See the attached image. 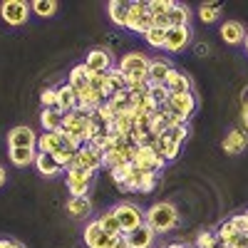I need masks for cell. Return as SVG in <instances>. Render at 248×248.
Masks as SVG:
<instances>
[{
	"mask_svg": "<svg viewBox=\"0 0 248 248\" xmlns=\"http://www.w3.org/2000/svg\"><path fill=\"white\" fill-rule=\"evenodd\" d=\"M144 223H147L154 233H167V231L176 229V223H179V211H176L174 203L159 201V203H154L152 209L147 211V216H144Z\"/></svg>",
	"mask_w": 248,
	"mask_h": 248,
	"instance_id": "1",
	"label": "cell"
},
{
	"mask_svg": "<svg viewBox=\"0 0 248 248\" xmlns=\"http://www.w3.org/2000/svg\"><path fill=\"white\" fill-rule=\"evenodd\" d=\"M161 109L167 114H174L181 122H189L191 114L196 112V97L191 92H181V94H169V99L161 105Z\"/></svg>",
	"mask_w": 248,
	"mask_h": 248,
	"instance_id": "2",
	"label": "cell"
},
{
	"mask_svg": "<svg viewBox=\"0 0 248 248\" xmlns=\"http://www.w3.org/2000/svg\"><path fill=\"white\" fill-rule=\"evenodd\" d=\"M112 211H114V216L122 226V236H129L134 229H139V226L144 223V216H147V214H141V209L137 203H129V201L117 203Z\"/></svg>",
	"mask_w": 248,
	"mask_h": 248,
	"instance_id": "3",
	"label": "cell"
},
{
	"mask_svg": "<svg viewBox=\"0 0 248 248\" xmlns=\"http://www.w3.org/2000/svg\"><path fill=\"white\" fill-rule=\"evenodd\" d=\"M149 28H154V15H152L149 3L147 0H134L132 10H129V17H127V30H132L137 35H144Z\"/></svg>",
	"mask_w": 248,
	"mask_h": 248,
	"instance_id": "4",
	"label": "cell"
},
{
	"mask_svg": "<svg viewBox=\"0 0 248 248\" xmlns=\"http://www.w3.org/2000/svg\"><path fill=\"white\" fill-rule=\"evenodd\" d=\"M156 184V174L154 171H144L139 167L132 164V171H129V179L124 181L119 189L122 191H139V194H149Z\"/></svg>",
	"mask_w": 248,
	"mask_h": 248,
	"instance_id": "5",
	"label": "cell"
},
{
	"mask_svg": "<svg viewBox=\"0 0 248 248\" xmlns=\"http://www.w3.org/2000/svg\"><path fill=\"white\" fill-rule=\"evenodd\" d=\"M65 184H67V191L72 196H87L90 194V186H92V171L87 169H79V167H72L65 171Z\"/></svg>",
	"mask_w": 248,
	"mask_h": 248,
	"instance_id": "6",
	"label": "cell"
},
{
	"mask_svg": "<svg viewBox=\"0 0 248 248\" xmlns=\"http://www.w3.org/2000/svg\"><path fill=\"white\" fill-rule=\"evenodd\" d=\"M75 167L79 169H87V171H99L105 169V154H102L97 147H92V144H85V147H79L77 156H75Z\"/></svg>",
	"mask_w": 248,
	"mask_h": 248,
	"instance_id": "7",
	"label": "cell"
},
{
	"mask_svg": "<svg viewBox=\"0 0 248 248\" xmlns=\"http://www.w3.org/2000/svg\"><path fill=\"white\" fill-rule=\"evenodd\" d=\"M0 15H3V20L8 25H23L30 17V5L25 0H5L0 5Z\"/></svg>",
	"mask_w": 248,
	"mask_h": 248,
	"instance_id": "8",
	"label": "cell"
},
{
	"mask_svg": "<svg viewBox=\"0 0 248 248\" xmlns=\"http://www.w3.org/2000/svg\"><path fill=\"white\" fill-rule=\"evenodd\" d=\"M114 238L112 233H107L105 229L99 226V221H90L85 226V246L87 248H112L114 246Z\"/></svg>",
	"mask_w": 248,
	"mask_h": 248,
	"instance_id": "9",
	"label": "cell"
},
{
	"mask_svg": "<svg viewBox=\"0 0 248 248\" xmlns=\"http://www.w3.org/2000/svg\"><path fill=\"white\" fill-rule=\"evenodd\" d=\"M134 167H139V169H144V171H154V174H159L164 167H167V159H161V156L156 154L154 147H137Z\"/></svg>",
	"mask_w": 248,
	"mask_h": 248,
	"instance_id": "10",
	"label": "cell"
},
{
	"mask_svg": "<svg viewBox=\"0 0 248 248\" xmlns=\"http://www.w3.org/2000/svg\"><path fill=\"white\" fill-rule=\"evenodd\" d=\"M70 144H67V139H65V134L62 132H43L37 137V154H57V152H62V149H67Z\"/></svg>",
	"mask_w": 248,
	"mask_h": 248,
	"instance_id": "11",
	"label": "cell"
},
{
	"mask_svg": "<svg viewBox=\"0 0 248 248\" xmlns=\"http://www.w3.org/2000/svg\"><path fill=\"white\" fill-rule=\"evenodd\" d=\"M37 137L40 134H35L30 127H25V124H20V127H15V129H10V134H8V147L10 149H35L37 147Z\"/></svg>",
	"mask_w": 248,
	"mask_h": 248,
	"instance_id": "12",
	"label": "cell"
},
{
	"mask_svg": "<svg viewBox=\"0 0 248 248\" xmlns=\"http://www.w3.org/2000/svg\"><path fill=\"white\" fill-rule=\"evenodd\" d=\"M85 67L90 72H109L114 67V60H112V52L105 50V47H94L90 50V55L85 57Z\"/></svg>",
	"mask_w": 248,
	"mask_h": 248,
	"instance_id": "13",
	"label": "cell"
},
{
	"mask_svg": "<svg viewBox=\"0 0 248 248\" xmlns=\"http://www.w3.org/2000/svg\"><path fill=\"white\" fill-rule=\"evenodd\" d=\"M149 8L154 15V25L169 30V13L176 8V0H149Z\"/></svg>",
	"mask_w": 248,
	"mask_h": 248,
	"instance_id": "14",
	"label": "cell"
},
{
	"mask_svg": "<svg viewBox=\"0 0 248 248\" xmlns=\"http://www.w3.org/2000/svg\"><path fill=\"white\" fill-rule=\"evenodd\" d=\"M191 40V28H169L167 30V45L164 50L167 52H181Z\"/></svg>",
	"mask_w": 248,
	"mask_h": 248,
	"instance_id": "15",
	"label": "cell"
},
{
	"mask_svg": "<svg viewBox=\"0 0 248 248\" xmlns=\"http://www.w3.org/2000/svg\"><path fill=\"white\" fill-rule=\"evenodd\" d=\"M171 70H174V67H171V62H169V60H161V57H156V60H152V62H149V70H147V82H149V85H164Z\"/></svg>",
	"mask_w": 248,
	"mask_h": 248,
	"instance_id": "16",
	"label": "cell"
},
{
	"mask_svg": "<svg viewBox=\"0 0 248 248\" xmlns=\"http://www.w3.org/2000/svg\"><path fill=\"white\" fill-rule=\"evenodd\" d=\"M164 87L169 90V94H181V92H191V77L179 72L176 67L169 72L167 82H164Z\"/></svg>",
	"mask_w": 248,
	"mask_h": 248,
	"instance_id": "17",
	"label": "cell"
},
{
	"mask_svg": "<svg viewBox=\"0 0 248 248\" xmlns=\"http://www.w3.org/2000/svg\"><path fill=\"white\" fill-rule=\"evenodd\" d=\"M221 37H223V43H229V45H241L246 40V28L238 20H226L221 25Z\"/></svg>",
	"mask_w": 248,
	"mask_h": 248,
	"instance_id": "18",
	"label": "cell"
},
{
	"mask_svg": "<svg viewBox=\"0 0 248 248\" xmlns=\"http://www.w3.org/2000/svg\"><path fill=\"white\" fill-rule=\"evenodd\" d=\"M129 10H132V3H127V0H112V3L107 5L109 20H112V23H114L117 28H127Z\"/></svg>",
	"mask_w": 248,
	"mask_h": 248,
	"instance_id": "19",
	"label": "cell"
},
{
	"mask_svg": "<svg viewBox=\"0 0 248 248\" xmlns=\"http://www.w3.org/2000/svg\"><path fill=\"white\" fill-rule=\"evenodd\" d=\"M154 149H156V154H159L161 159L174 161V159L179 156V152H181V144H179V141H174V139H171V137H167V134H161V137H156Z\"/></svg>",
	"mask_w": 248,
	"mask_h": 248,
	"instance_id": "20",
	"label": "cell"
},
{
	"mask_svg": "<svg viewBox=\"0 0 248 248\" xmlns=\"http://www.w3.org/2000/svg\"><path fill=\"white\" fill-rule=\"evenodd\" d=\"M35 169H37L40 176H47V179H52V176H57V174L65 171V169H62L60 164H57V159H55L52 154H37Z\"/></svg>",
	"mask_w": 248,
	"mask_h": 248,
	"instance_id": "21",
	"label": "cell"
},
{
	"mask_svg": "<svg viewBox=\"0 0 248 248\" xmlns=\"http://www.w3.org/2000/svg\"><path fill=\"white\" fill-rule=\"evenodd\" d=\"M154 236H156V233L149 229V226L141 223L139 229H134V231L127 236V241H129V248H152Z\"/></svg>",
	"mask_w": 248,
	"mask_h": 248,
	"instance_id": "22",
	"label": "cell"
},
{
	"mask_svg": "<svg viewBox=\"0 0 248 248\" xmlns=\"http://www.w3.org/2000/svg\"><path fill=\"white\" fill-rule=\"evenodd\" d=\"M57 109H60L62 114L77 109V92L67 85V82H65L62 87H57Z\"/></svg>",
	"mask_w": 248,
	"mask_h": 248,
	"instance_id": "23",
	"label": "cell"
},
{
	"mask_svg": "<svg viewBox=\"0 0 248 248\" xmlns=\"http://www.w3.org/2000/svg\"><path fill=\"white\" fill-rule=\"evenodd\" d=\"M246 144H248V139H246V134L241 132V129H231L229 134H226V139H223V152L226 154H241L243 149H246Z\"/></svg>",
	"mask_w": 248,
	"mask_h": 248,
	"instance_id": "24",
	"label": "cell"
},
{
	"mask_svg": "<svg viewBox=\"0 0 248 248\" xmlns=\"http://www.w3.org/2000/svg\"><path fill=\"white\" fill-rule=\"evenodd\" d=\"M67 85H70L75 92H82L85 87H90V70L85 67V62H82V65H75V67L70 70Z\"/></svg>",
	"mask_w": 248,
	"mask_h": 248,
	"instance_id": "25",
	"label": "cell"
},
{
	"mask_svg": "<svg viewBox=\"0 0 248 248\" xmlns=\"http://www.w3.org/2000/svg\"><path fill=\"white\" fill-rule=\"evenodd\" d=\"M65 114L60 109H43L40 112V124H43V132H60Z\"/></svg>",
	"mask_w": 248,
	"mask_h": 248,
	"instance_id": "26",
	"label": "cell"
},
{
	"mask_svg": "<svg viewBox=\"0 0 248 248\" xmlns=\"http://www.w3.org/2000/svg\"><path fill=\"white\" fill-rule=\"evenodd\" d=\"M90 211H92L90 196H70V201H67V214H70V216L82 218V216H87Z\"/></svg>",
	"mask_w": 248,
	"mask_h": 248,
	"instance_id": "27",
	"label": "cell"
},
{
	"mask_svg": "<svg viewBox=\"0 0 248 248\" xmlns=\"http://www.w3.org/2000/svg\"><path fill=\"white\" fill-rule=\"evenodd\" d=\"M10 161L15 164V167H20V169H25V167H30V164H35V159H37V149H10Z\"/></svg>",
	"mask_w": 248,
	"mask_h": 248,
	"instance_id": "28",
	"label": "cell"
},
{
	"mask_svg": "<svg viewBox=\"0 0 248 248\" xmlns=\"http://www.w3.org/2000/svg\"><path fill=\"white\" fill-rule=\"evenodd\" d=\"M189 8H186L184 3H176V8L169 13V28H189Z\"/></svg>",
	"mask_w": 248,
	"mask_h": 248,
	"instance_id": "29",
	"label": "cell"
},
{
	"mask_svg": "<svg viewBox=\"0 0 248 248\" xmlns=\"http://www.w3.org/2000/svg\"><path fill=\"white\" fill-rule=\"evenodd\" d=\"M141 37L147 40L149 47H156V50H164V45H167V30H164V28H156V25L149 28Z\"/></svg>",
	"mask_w": 248,
	"mask_h": 248,
	"instance_id": "30",
	"label": "cell"
},
{
	"mask_svg": "<svg viewBox=\"0 0 248 248\" xmlns=\"http://www.w3.org/2000/svg\"><path fill=\"white\" fill-rule=\"evenodd\" d=\"M223 5L221 3H201L199 5V17H201V23H216L218 15H221Z\"/></svg>",
	"mask_w": 248,
	"mask_h": 248,
	"instance_id": "31",
	"label": "cell"
},
{
	"mask_svg": "<svg viewBox=\"0 0 248 248\" xmlns=\"http://www.w3.org/2000/svg\"><path fill=\"white\" fill-rule=\"evenodd\" d=\"M97 221H99V226H102V229H105L107 233H112V236H122V226H119V221H117V216H114L112 209L105 211Z\"/></svg>",
	"mask_w": 248,
	"mask_h": 248,
	"instance_id": "32",
	"label": "cell"
},
{
	"mask_svg": "<svg viewBox=\"0 0 248 248\" xmlns=\"http://www.w3.org/2000/svg\"><path fill=\"white\" fill-rule=\"evenodd\" d=\"M241 233L236 231V226L231 223V218L229 221H223L221 226H218V231H216V238H218V243H236V238H238Z\"/></svg>",
	"mask_w": 248,
	"mask_h": 248,
	"instance_id": "33",
	"label": "cell"
},
{
	"mask_svg": "<svg viewBox=\"0 0 248 248\" xmlns=\"http://www.w3.org/2000/svg\"><path fill=\"white\" fill-rule=\"evenodd\" d=\"M57 3L55 0H35V3L30 5V10L35 13V15H40V17H52L55 13H57Z\"/></svg>",
	"mask_w": 248,
	"mask_h": 248,
	"instance_id": "34",
	"label": "cell"
},
{
	"mask_svg": "<svg viewBox=\"0 0 248 248\" xmlns=\"http://www.w3.org/2000/svg\"><path fill=\"white\" fill-rule=\"evenodd\" d=\"M97 114L102 117V122H105L107 127H112V124H114V119H117V114H119V112H117V107L112 105L109 99H105V102H102V105H99Z\"/></svg>",
	"mask_w": 248,
	"mask_h": 248,
	"instance_id": "35",
	"label": "cell"
},
{
	"mask_svg": "<svg viewBox=\"0 0 248 248\" xmlns=\"http://www.w3.org/2000/svg\"><path fill=\"white\" fill-rule=\"evenodd\" d=\"M129 171H132V164H122V167L109 169V176H112V181H114L117 186H122L124 181L129 179Z\"/></svg>",
	"mask_w": 248,
	"mask_h": 248,
	"instance_id": "36",
	"label": "cell"
},
{
	"mask_svg": "<svg viewBox=\"0 0 248 248\" xmlns=\"http://www.w3.org/2000/svg\"><path fill=\"white\" fill-rule=\"evenodd\" d=\"M107 77H109L112 85L117 87V92H119V90H127V75H124V72H122L117 65H114V67L107 72Z\"/></svg>",
	"mask_w": 248,
	"mask_h": 248,
	"instance_id": "37",
	"label": "cell"
},
{
	"mask_svg": "<svg viewBox=\"0 0 248 248\" xmlns=\"http://www.w3.org/2000/svg\"><path fill=\"white\" fill-rule=\"evenodd\" d=\"M40 102H43V109H57V90H52V87L43 90Z\"/></svg>",
	"mask_w": 248,
	"mask_h": 248,
	"instance_id": "38",
	"label": "cell"
},
{
	"mask_svg": "<svg viewBox=\"0 0 248 248\" xmlns=\"http://www.w3.org/2000/svg\"><path fill=\"white\" fill-rule=\"evenodd\" d=\"M196 248H218V238H216V233H211V231L199 233V238H196Z\"/></svg>",
	"mask_w": 248,
	"mask_h": 248,
	"instance_id": "39",
	"label": "cell"
},
{
	"mask_svg": "<svg viewBox=\"0 0 248 248\" xmlns=\"http://www.w3.org/2000/svg\"><path fill=\"white\" fill-rule=\"evenodd\" d=\"M164 134L171 137V139H174V141H179V144H184V141H186V137H189V124H179V127H171V129H167Z\"/></svg>",
	"mask_w": 248,
	"mask_h": 248,
	"instance_id": "40",
	"label": "cell"
},
{
	"mask_svg": "<svg viewBox=\"0 0 248 248\" xmlns=\"http://www.w3.org/2000/svg\"><path fill=\"white\" fill-rule=\"evenodd\" d=\"M149 94L154 97V102H156V105H159V107H161V105H164V102H167V99H169V90H167V87H164V85H152V87H149Z\"/></svg>",
	"mask_w": 248,
	"mask_h": 248,
	"instance_id": "41",
	"label": "cell"
},
{
	"mask_svg": "<svg viewBox=\"0 0 248 248\" xmlns=\"http://www.w3.org/2000/svg\"><path fill=\"white\" fill-rule=\"evenodd\" d=\"M231 223L236 226V231H238V233H248V221H246V216H243V214L231 216Z\"/></svg>",
	"mask_w": 248,
	"mask_h": 248,
	"instance_id": "42",
	"label": "cell"
},
{
	"mask_svg": "<svg viewBox=\"0 0 248 248\" xmlns=\"http://www.w3.org/2000/svg\"><path fill=\"white\" fill-rule=\"evenodd\" d=\"M112 248H129V241H127V236H117Z\"/></svg>",
	"mask_w": 248,
	"mask_h": 248,
	"instance_id": "43",
	"label": "cell"
},
{
	"mask_svg": "<svg viewBox=\"0 0 248 248\" xmlns=\"http://www.w3.org/2000/svg\"><path fill=\"white\" fill-rule=\"evenodd\" d=\"M15 246V241H10V238H0V248H13Z\"/></svg>",
	"mask_w": 248,
	"mask_h": 248,
	"instance_id": "44",
	"label": "cell"
},
{
	"mask_svg": "<svg viewBox=\"0 0 248 248\" xmlns=\"http://www.w3.org/2000/svg\"><path fill=\"white\" fill-rule=\"evenodd\" d=\"M241 105H243V107H248V87H246V90H243V94H241Z\"/></svg>",
	"mask_w": 248,
	"mask_h": 248,
	"instance_id": "45",
	"label": "cell"
},
{
	"mask_svg": "<svg viewBox=\"0 0 248 248\" xmlns=\"http://www.w3.org/2000/svg\"><path fill=\"white\" fill-rule=\"evenodd\" d=\"M243 127L248 129V107H243Z\"/></svg>",
	"mask_w": 248,
	"mask_h": 248,
	"instance_id": "46",
	"label": "cell"
},
{
	"mask_svg": "<svg viewBox=\"0 0 248 248\" xmlns=\"http://www.w3.org/2000/svg\"><path fill=\"white\" fill-rule=\"evenodd\" d=\"M3 184H5V169L0 167V186H3Z\"/></svg>",
	"mask_w": 248,
	"mask_h": 248,
	"instance_id": "47",
	"label": "cell"
},
{
	"mask_svg": "<svg viewBox=\"0 0 248 248\" xmlns=\"http://www.w3.org/2000/svg\"><path fill=\"white\" fill-rule=\"evenodd\" d=\"M167 248H186V246H184V243H169Z\"/></svg>",
	"mask_w": 248,
	"mask_h": 248,
	"instance_id": "48",
	"label": "cell"
},
{
	"mask_svg": "<svg viewBox=\"0 0 248 248\" xmlns=\"http://www.w3.org/2000/svg\"><path fill=\"white\" fill-rule=\"evenodd\" d=\"M243 47H246V55H248V32H246V40H243Z\"/></svg>",
	"mask_w": 248,
	"mask_h": 248,
	"instance_id": "49",
	"label": "cell"
},
{
	"mask_svg": "<svg viewBox=\"0 0 248 248\" xmlns=\"http://www.w3.org/2000/svg\"><path fill=\"white\" fill-rule=\"evenodd\" d=\"M13 248H25V246H20V243H15V246H13Z\"/></svg>",
	"mask_w": 248,
	"mask_h": 248,
	"instance_id": "50",
	"label": "cell"
},
{
	"mask_svg": "<svg viewBox=\"0 0 248 248\" xmlns=\"http://www.w3.org/2000/svg\"><path fill=\"white\" fill-rule=\"evenodd\" d=\"M186 248H196V246H186Z\"/></svg>",
	"mask_w": 248,
	"mask_h": 248,
	"instance_id": "51",
	"label": "cell"
}]
</instances>
